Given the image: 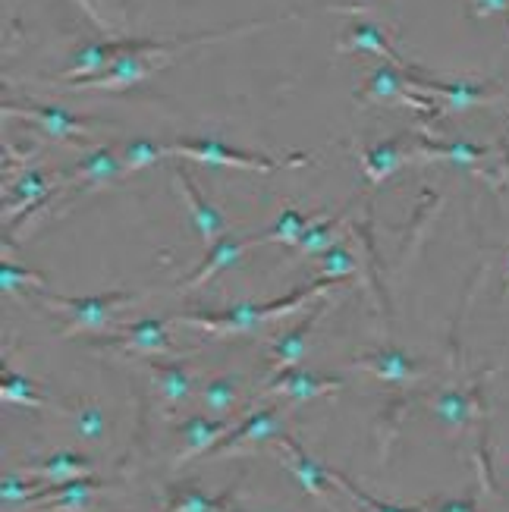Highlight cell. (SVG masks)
Masks as SVG:
<instances>
[{
	"mask_svg": "<svg viewBox=\"0 0 509 512\" xmlns=\"http://www.w3.org/2000/svg\"><path fill=\"white\" fill-rule=\"evenodd\" d=\"M327 308L330 302L321 299L308 315L293 327V330H286L280 340L271 343V371H268V381L274 374L286 371V368H296L302 362V355H305V346H308V337H312V330L318 327V321L327 315Z\"/></svg>",
	"mask_w": 509,
	"mask_h": 512,
	"instance_id": "13",
	"label": "cell"
},
{
	"mask_svg": "<svg viewBox=\"0 0 509 512\" xmlns=\"http://www.w3.org/2000/svg\"><path fill=\"white\" fill-rule=\"evenodd\" d=\"M173 180H176V189H180V195L186 198V208L192 214V224H195L198 236H202V242L211 249L217 239L227 236V220H224V214H220L211 202H205L202 192L192 186L189 173L180 164L173 167Z\"/></svg>",
	"mask_w": 509,
	"mask_h": 512,
	"instance_id": "14",
	"label": "cell"
},
{
	"mask_svg": "<svg viewBox=\"0 0 509 512\" xmlns=\"http://www.w3.org/2000/svg\"><path fill=\"white\" fill-rule=\"evenodd\" d=\"M73 425H76V434L82 440H101L104 437V412H101V406L98 403H82L76 409Z\"/></svg>",
	"mask_w": 509,
	"mask_h": 512,
	"instance_id": "34",
	"label": "cell"
},
{
	"mask_svg": "<svg viewBox=\"0 0 509 512\" xmlns=\"http://www.w3.org/2000/svg\"><path fill=\"white\" fill-rule=\"evenodd\" d=\"M230 421L224 418H205V415H189L180 425V437H183V450L176 456L173 469H183V465L195 456H205L220 437L230 434Z\"/></svg>",
	"mask_w": 509,
	"mask_h": 512,
	"instance_id": "16",
	"label": "cell"
},
{
	"mask_svg": "<svg viewBox=\"0 0 509 512\" xmlns=\"http://www.w3.org/2000/svg\"><path fill=\"white\" fill-rule=\"evenodd\" d=\"M503 280H506V286H503V299L509 296V252H506V267H503Z\"/></svg>",
	"mask_w": 509,
	"mask_h": 512,
	"instance_id": "37",
	"label": "cell"
},
{
	"mask_svg": "<svg viewBox=\"0 0 509 512\" xmlns=\"http://www.w3.org/2000/svg\"><path fill=\"white\" fill-rule=\"evenodd\" d=\"M340 387H343L340 377H321V374L305 371V368H286L261 387V396H283V399H290L293 406H302V403H308V399L327 396Z\"/></svg>",
	"mask_w": 509,
	"mask_h": 512,
	"instance_id": "9",
	"label": "cell"
},
{
	"mask_svg": "<svg viewBox=\"0 0 509 512\" xmlns=\"http://www.w3.org/2000/svg\"><path fill=\"white\" fill-rule=\"evenodd\" d=\"M349 368L368 371L371 377H378V381H384V384H396V387H403V384L415 381V377H422V365H415L400 349H374V352L356 355V359L349 362Z\"/></svg>",
	"mask_w": 509,
	"mask_h": 512,
	"instance_id": "15",
	"label": "cell"
},
{
	"mask_svg": "<svg viewBox=\"0 0 509 512\" xmlns=\"http://www.w3.org/2000/svg\"><path fill=\"white\" fill-rule=\"evenodd\" d=\"M324 211H315V214H305L293 205H286L280 211V217L274 220V227L271 230H264L258 236H252V246H264V242H280V246H296V242L302 239V233L315 224V220L321 217Z\"/></svg>",
	"mask_w": 509,
	"mask_h": 512,
	"instance_id": "24",
	"label": "cell"
},
{
	"mask_svg": "<svg viewBox=\"0 0 509 512\" xmlns=\"http://www.w3.org/2000/svg\"><path fill=\"white\" fill-rule=\"evenodd\" d=\"M4 117L32 120V123H38L44 132H48L51 139H60V142H66V145H85V148H92V139H88V132L104 126V123H98V120H92V117L70 114V110H63V107L13 104V101H4Z\"/></svg>",
	"mask_w": 509,
	"mask_h": 512,
	"instance_id": "5",
	"label": "cell"
},
{
	"mask_svg": "<svg viewBox=\"0 0 509 512\" xmlns=\"http://www.w3.org/2000/svg\"><path fill=\"white\" fill-rule=\"evenodd\" d=\"M491 151H494V148H488V145H469V142H453V145H444V142H431V139H415L412 158L453 161V164H462V167H475L478 161L488 158Z\"/></svg>",
	"mask_w": 509,
	"mask_h": 512,
	"instance_id": "25",
	"label": "cell"
},
{
	"mask_svg": "<svg viewBox=\"0 0 509 512\" xmlns=\"http://www.w3.org/2000/svg\"><path fill=\"white\" fill-rule=\"evenodd\" d=\"M403 145H406V136L403 139H393V142H381V145H374L368 151L356 145V154H359L362 170H365L371 186H381L396 167L406 164L412 158V151H406Z\"/></svg>",
	"mask_w": 509,
	"mask_h": 512,
	"instance_id": "20",
	"label": "cell"
},
{
	"mask_svg": "<svg viewBox=\"0 0 509 512\" xmlns=\"http://www.w3.org/2000/svg\"><path fill=\"white\" fill-rule=\"evenodd\" d=\"M88 346L92 349H114V352H136V355H170V359H180L183 355L170 343L167 321H161V318L132 321L129 327L104 333V337H92Z\"/></svg>",
	"mask_w": 509,
	"mask_h": 512,
	"instance_id": "4",
	"label": "cell"
},
{
	"mask_svg": "<svg viewBox=\"0 0 509 512\" xmlns=\"http://www.w3.org/2000/svg\"><path fill=\"white\" fill-rule=\"evenodd\" d=\"M145 368L151 371L154 387L161 390L164 403H167L170 409H176V406H183V403H186L189 393H192L195 377H192V371H189L180 359H173V362H145Z\"/></svg>",
	"mask_w": 509,
	"mask_h": 512,
	"instance_id": "21",
	"label": "cell"
},
{
	"mask_svg": "<svg viewBox=\"0 0 509 512\" xmlns=\"http://www.w3.org/2000/svg\"><path fill=\"white\" fill-rule=\"evenodd\" d=\"M340 224H343V214H334V217H324L321 214L315 224L302 233V239L293 246V252L296 255H315V252L321 255L324 249H330V242H334Z\"/></svg>",
	"mask_w": 509,
	"mask_h": 512,
	"instance_id": "28",
	"label": "cell"
},
{
	"mask_svg": "<svg viewBox=\"0 0 509 512\" xmlns=\"http://www.w3.org/2000/svg\"><path fill=\"white\" fill-rule=\"evenodd\" d=\"M38 299L48 305L51 311H60L66 315V324L60 327L63 337H76V333H101L114 315L117 308L129 305L142 299L139 293H126V289H110V293L101 296H54V293H41L38 289Z\"/></svg>",
	"mask_w": 509,
	"mask_h": 512,
	"instance_id": "2",
	"label": "cell"
},
{
	"mask_svg": "<svg viewBox=\"0 0 509 512\" xmlns=\"http://www.w3.org/2000/svg\"><path fill=\"white\" fill-rule=\"evenodd\" d=\"M242 377H236V374H217V377H211V381L205 384V390H202V396H205V406L208 409H214V412H230L236 403H239V396H242Z\"/></svg>",
	"mask_w": 509,
	"mask_h": 512,
	"instance_id": "27",
	"label": "cell"
},
{
	"mask_svg": "<svg viewBox=\"0 0 509 512\" xmlns=\"http://www.w3.org/2000/svg\"><path fill=\"white\" fill-rule=\"evenodd\" d=\"M104 481L101 478H73V481H63V484H44V491L26 506V509H44V512H82L92 506L95 494L104 491Z\"/></svg>",
	"mask_w": 509,
	"mask_h": 512,
	"instance_id": "11",
	"label": "cell"
},
{
	"mask_svg": "<svg viewBox=\"0 0 509 512\" xmlns=\"http://www.w3.org/2000/svg\"><path fill=\"white\" fill-rule=\"evenodd\" d=\"M161 158H167V145H158L151 139H136L123 148V167L129 176L142 167H148V164H154V161H161Z\"/></svg>",
	"mask_w": 509,
	"mask_h": 512,
	"instance_id": "30",
	"label": "cell"
},
{
	"mask_svg": "<svg viewBox=\"0 0 509 512\" xmlns=\"http://www.w3.org/2000/svg\"><path fill=\"white\" fill-rule=\"evenodd\" d=\"M431 412L444 421L447 428L466 434L472 431L475 418L484 412V403H481V381H475V387H450V390H440L431 396Z\"/></svg>",
	"mask_w": 509,
	"mask_h": 512,
	"instance_id": "10",
	"label": "cell"
},
{
	"mask_svg": "<svg viewBox=\"0 0 509 512\" xmlns=\"http://www.w3.org/2000/svg\"><path fill=\"white\" fill-rule=\"evenodd\" d=\"M22 286L41 289V286H44V274L29 271V267L13 264V261H7V258L0 261V289H4V293H13V289H22Z\"/></svg>",
	"mask_w": 509,
	"mask_h": 512,
	"instance_id": "33",
	"label": "cell"
},
{
	"mask_svg": "<svg viewBox=\"0 0 509 512\" xmlns=\"http://www.w3.org/2000/svg\"><path fill=\"white\" fill-rule=\"evenodd\" d=\"M418 92L412 88V79L406 70H400V66L393 63H384L378 66V70H371V76L365 79V85L356 92V101L365 104V101H381V104H403V107H412V110H428V114L434 117L437 110L434 101L428 98H415Z\"/></svg>",
	"mask_w": 509,
	"mask_h": 512,
	"instance_id": "6",
	"label": "cell"
},
{
	"mask_svg": "<svg viewBox=\"0 0 509 512\" xmlns=\"http://www.w3.org/2000/svg\"><path fill=\"white\" fill-rule=\"evenodd\" d=\"M271 447L277 450L280 462L299 478V484L305 487L308 494L318 497V500H327V497H330V491L337 487L334 478H330V469H327V465H321L318 459L308 456L296 437H290V434H283V431H280V434L271 440Z\"/></svg>",
	"mask_w": 509,
	"mask_h": 512,
	"instance_id": "7",
	"label": "cell"
},
{
	"mask_svg": "<svg viewBox=\"0 0 509 512\" xmlns=\"http://www.w3.org/2000/svg\"><path fill=\"white\" fill-rule=\"evenodd\" d=\"M349 35L337 44V51L340 54H352V51H371V54H381L387 63L393 66H400V70L412 73L415 66H409L400 54H396L390 48V41H387V32L381 26H374V22H356V26H349L346 29Z\"/></svg>",
	"mask_w": 509,
	"mask_h": 512,
	"instance_id": "19",
	"label": "cell"
},
{
	"mask_svg": "<svg viewBox=\"0 0 509 512\" xmlns=\"http://www.w3.org/2000/svg\"><path fill=\"white\" fill-rule=\"evenodd\" d=\"M330 478H334L337 491H343L352 500V512H422V506H393V503H384L378 497H371V494L362 491L356 481H349L346 475H340L334 469H330Z\"/></svg>",
	"mask_w": 509,
	"mask_h": 512,
	"instance_id": "26",
	"label": "cell"
},
{
	"mask_svg": "<svg viewBox=\"0 0 509 512\" xmlns=\"http://www.w3.org/2000/svg\"><path fill=\"white\" fill-rule=\"evenodd\" d=\"M41 491H44V484L26 481L22 475H4V484H0V500H4L7 512L13 503H16V509H26Z\"/></svg>",
	"mask_w": 509,
	"mask_h": 512,
	"instance_id": "31",
	"label": "cell"
},
{
	"mask_svg": "<svg viewBox=\"0 0 509 512\" xmlns=\"http://www.w3.org/2000/svg\"><path fill=\"white\" fill-rule=\"evenodd\" d=\"M412 79V88L415 92H431V95H440L447 98V110H466V107H481L494 98H500V85L494 82H437V79H428L422 73H409Z\"/></svg>",
	"mask_w": 509,
	"mask_h": 512,
	"instance_id": "12",
	"label": "cell"
},
{
	"mask_svg": "<svg viewBox=\"0 0 509 512\" xmlns=\"http://www.w3.org/2000/svg\"><path fill=\"white\" fill-rule=\"evenodd\" d=\"M167 512H239V509L233 506V487L220 497H211L198 484H176L167 500Z\"/></svg>",
	"mask_w": 509,
	"mask_h": 512,
	"instance_id": "23",
	"label": "cell"
},
{
	"mask_svg": "<svg viewBox=\"0 0 509 512\" xmlns=\"http://www.w3.org/2000/svg\"><path fill=\"white\" fill-rule=\"evenodd\" d=\"M249 249H255V246H252V236H246V239H233V236L227 233L224 239H217L214 246L208 249L205 264L198 267L195 274H189L186 280H180V286H176V289H183V293H189V289L205 286L214 274H220V271H227V267H233Z\"/></svg>",
	"mask_w": 509,
	"mask_h": 512,
	"instance_id": "17",
	"label": "cell"
},
{
	"mask_svg": "<svg viewBox=\"0 0 509 512\" xmlns=\"http://www.w3.org/2000/svg\"><path fill=\"white\" fill-rule=\"evenodd\" d=\"M0 399L10 406H26V409H44L48 403H44V396L35 393V384L29 381V377L22 374H13V371H4V377H0Z\"/></svg>",
	"mask_w": 509,
	"mask_h": 512,
	"instance_id": "29",
	"label": "cell"
},
{
	"mask_svg": "<svg viewBox=\"0 0 509 512\" xmlns=\"http://www.w3.org/2000/svg\"><path fill=\"white\" fill-rule=\"evenodd\" d=\"M277 434H280V409L277 406L261 409V412H252L242 425L230 428V434L220 437L202 459H224V456L246 450L249 443H271Z\"/></svg>",
	"mask_w": 509,
	"mask_h": 512,
	"instance_id": "8",
	"label": "cell"
},
{
	"mask_svg": "<svg viewBox=\"0 0 509 512\" xmlns=\"http://www.w3.org/2000/svg\"><path fill=\"white\" fill-rule=\"evenodd\" d=\"M57 189V180L41 170H32L26 176H19L16 186H4V224L13 220V211H16V220L22 217V211H32L44 195H51Z\"/></svg>",
	"mask_w": 509,
	"mask_h": 512,
	"instance_id": "18",
	"label": "cell"
},
{
	"mask_svg": "<svg viewBox=\"0 0 509 512\" xmlns=\"http://www.w3.org/2000/svg\"><path fill=\"white\" fill-rule=\"evenodd\" d=\"M475 4V10H472V16H494V13H506L509 10V0H472Z\"/></svg>",
	"mask_w": 509,
	"mask_h": 512,
	"instance_id": "36",
	"label": "cell"
},
{
	"mask_svg": "<svg viewBox=\"0 0 509 512\" xmlns=\"http://www.w3.org/2000/svg\"><path fill=\"white\" fill-rule=\"evenodd\" d=\"M318 258H321V271H318L321 280H343L356 274V255L343 246H330Z\"/></svg>",
	"mask_w": 509,
	"mask_h": 512,
	"instance_id": "32",
	"label": "cell"
},
{
	"mask_svg": "<svg viewBox=\"0 0 509 512\" xmlns=\"http://www.w3.org/2000/svg\"><path fill=\"white\" fill-rule=\"evenodd\" d=\"M167 158H189L198 164H224V167H246L258 173H271L283 167H305L312 164L308 154H283V158H268V154L236 151L217 139H180L167 145Z\"/></svg>",
	"mask_w": 509,
	"mask_h": 512,
	"instance_id": "3",
	"label": "cell"
},
{
	"mask_svg": "<svg viewBox=\"0 0 509 512\" xmlns=\"http://www.w3.org/2000/svg\"><path fill=\"white\" fill-rule=\"evenodd\" d=\"M422 512H478L475 500H434L425 503Z\"/></svg>",
	"mask_w": 509,
	"mask_h": 512,
	"instance_id": "35",
	"label": "cell"
},
{
	"mask_svg": "<svg viewBox=\"0 0 509 512\" xmlns=\"http://www.w3.org/2000/svg\"><path fill=\"white\" fill-rule=\"evenodd\" d=\"M343 280H321L315 277L308 286L296 289V293L274 299V302H249V305H233L227 311H183V315H173L176 324L195 327L211 337H242V333H255L261 324L277 321L283 315H293L302 305L312 299H324L330 289L340 286Z\"/></svg>",
	"mask_w": 509,
	"mask_h": 512,
	"instance_id": "1",
	"label": "cell"
},
{
	"mask_svg": "<svg viewBox=\"0 0 509 512\" xmlns=\"http://www.w3.org/2000/svg\"><path fill=\"white\" fill-rule=\"evenodd\" d=\"M92 472V459H85L79 453H54L41 462H29L22 465L19 475H29V478H44V481H54V484H63V481H73V478H82Z\"/></svg>",
	"mask_w": 509,
	"mask_h": 512,
	"instance_id": "22",
	"label": "cell"
}]
</instances>
